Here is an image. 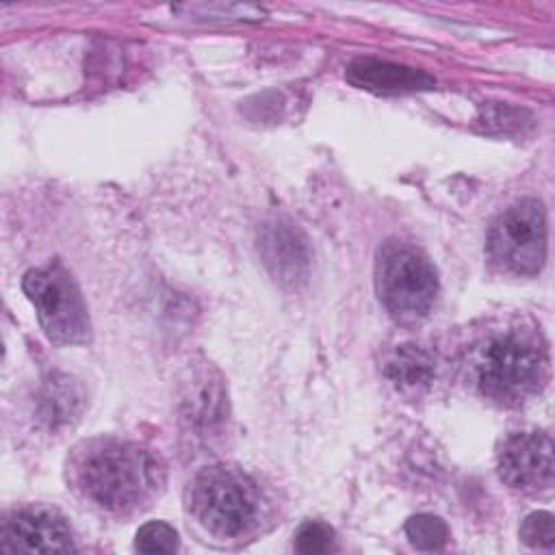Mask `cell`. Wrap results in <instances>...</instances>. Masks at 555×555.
<instances>
[{"mask_svg":"<svg viewBox=\"0 0 555 555\" xmlns=\"http://www.w3.org/2000/svg\"><path fill=\"white\" fill-rule=\"evenodd\" d=\"M520 538L529 546L551 548L555 544V518L548 512H533L520 525Z\"/></svg>","mask_w":555,"mask_h":555,"instance_id":"obj_17","label":"cell"},{"mask_svg":"<svg viewBox=\"0 0 555 555\" xmlns=\"http://www.w3.org/2000/svg\"><path fill=\"white\" fill-rule=\"evenodd\" d=\"M375 288L395 319L412 323L429 314L438 295V275L416 247L388 243L377 256Z\"/></svg>","mask_w":555,"mask_h":555,"instance_id":"obj_4","label":"cell"},{"mask_svg":"<svg viewBox=\"0 0 555 555\" xmlns=\"http://www.w3.org/2000/svg\"><path fill=\"white\" fill-rule=\"evenodd\" d=\"M191 509L210 533L234 538L258 522L260 492L243 470L210 466L193 481Z\"/></svg>","mask_w":555,"mask_h":555,"instance_id":"obj_3","label":"cell"},{"mask_svg":"<svg viewBox=\"0 0 555 555\" xmlns=\"http://www.w3.org/2000/svg\"><path fill=\"white\" fill-rule=\"evenodd\" d=\"M260 245L264 262L271 267L275 278L291 284L304 280L308 271V247L297 228L291 223L269 225Z\"/></svg>","mask_w":555,"mask_h":555,"instance_id":"obj_11","label":"cell"},{"mask_svg":"<svg viewBox=\"0 0 555 555\" xmlns=\"http://www.w3.org/2000/svg\"><path fill=\"white\" fill-rule=\"evenodd\" d=\"M434 373V356L414 343L397 347L392 358L386 362V377L401 390H418L429 386Z\"/></svg>","mask_w":555,"mask_h":555,"instance_id":"obj_13","label":"cell"},{"mask_svg":"<svg viewBox=\"0 0 555 555\" xmlns=\"http://www.w3.org/2000/svg\"><path fill=\"white\" fill-rule=\"evenodd\" d=\"M546 373L544 347L518 332L488 338L473 356V375L481 395L507 405L535 395L544 386Z\"/></svg>","mask_w":555,"mask_h":555,"instance_id":"obj_2","label":"cell"},{"mask_svg":"<svg viewBox=\"0 0 555 555\" xmlns=\"http://www.w3.org/2000/svg\"><path fill=\"white\" fill-rule=\"evenodd\" d=\"M501 479L522 492L544 490L553 481V442L542 431L509 436L499 453Z\"/></svg>","mask_w":555,"mask_h":555,"instance_id":"obj_7","label":"cell"},{"mask_svg":"<svg viewBox=\"0 0 555 555\" xmlns=\"http://www.w3.org/2000/svg\"><path fill=\"white\" fill-rule=\"evenodd\" d=\"M405 533L418 551H440L449 540L444 520L434 514H416L405 522Z\"/></svg>","mask_w":555,"mask_h":555,"instance_id":"obj_14","label":"cell"},{"mask_svg":"<svg viewBox=\"0 0 555 555\" xmlns=\"http://www.w3.org/2000/svg\"><path fill=\"white\" fill-rule=\"evenodd\" d=\"M334 548V531L325 522L308 520L295 533V551L304 555H319Z\"/></svg>","mask_w":555,"mask_h":555,"instance_id":"obj_16","label":"cell"},{"mask_svg":"<svg viewBox=\"0 0 555 555\" xmlns=\"http://www.w3.org/2000/svg\"><path fill=\"white\" fill-rule=\"evenodd\" d=\"M522 115L525 111L505 106V104H490L481 108V117L479 121H483L486 128L490 130H512V128H520L522 126Z\"/></svg>","mask_w":555,"mask_h":555,"instance_id":"obj_18","label":"cell"},{"mask_svg":"<svg viewBox=\"0 0 555 555\" xmlns=\"http://www.w3.org/2000/svg\"><path fill=\"white\" fill-rule=\"evenodd\" d=\"M85 403V392L67 375H52L43 382L39 392V416L48 423V427L56 429L61 425L78 418Z\"/></svg>","mask_w":555,"mask_h":555,"instance_id":"obj_12","label":"cell"},{"mask_svg":"<svg viewBox=\"0 0 555 555\" xmlns=\"http://www.w3.org/2000/svg\"><path fill=\"white\" fill-rule=\"evenodd\" d=\"M74 481L98 507L126 514L150 503L165 481L158 457L121 440H95L74 457Z\"/></svg>","mask_w":555,"mask_h":555,"instance_id":"obj_1","label":"cell"},{"mask_svg":"<svg viewBox=\"0 0 555 555\" xmlns=\"http://www.w3.org/2000/svg\"><path fill=\"white\" fill-rule=\"evenodd\" d=\"M347 80L360 89L369 91H418L434 87V78L423 69H414L408 65L379 61V59H356L349 63L345 72Z\"/></svg>","mask_w":555,"mask_h":555,"instance_id":"obj_10","label":"cell"},{"mask_svg":"<svg viewBox=\"0 0 555 555\" xmlns=\"http://www.w3.org/2000/svg\"><path fill=\"white\" fill-rule=\"evenodd\" d=\"M490 260L503 271L533 275L546 258V215L538 199H520L503 210L486 238Z\"/></svg>","mask_w":555,"mask_h":555,"instance_id":"obj_6","label":"cell"},{"mask_svg":"<svg viewBox=\"0 0 555 555\" xmlns=\"http://www.w3.org/2000/svg\"><path fill=\"white\" fill-rule=\"evenodd\" d=\"M182 418L202 436L212 434L228 418V392L221 375L210 366H191L180 392Z\"/></svg>","mask_w":555,"mask_h":555,"instance_id":"obj_9","label":"cell"},{"mask_svg":"<svg viewBox=\"0 0 555 555\" xmlns=\"http://www.w3.org/2000/svg\"><path fill=\"white\" fill-rule=\"evenodd\" d=\"M22 288L37 310L46 336L56 345H78L89 340V314L80 288L63 262L26 271Z\"/></svg>","mask_w":555,"mask_h":555,"instance_id":"obj_5","label":"cell"},{"mask_svg":"<svg viewBox=\"0 0 555 555\" xmlns=\"http://www.w3.org/2000/svg\"><path fill=\"white\" fill-rule=\"evenodd\" d=\"M0 542L4 551L13 553H67L76 548L65 518L46 507H24L9 514Z\"/></svg>","mask_w":555,"mask_h":555,"instance_id":"obj_8","label":"cell"},{"mask_svg":"<svg viewBox=\"0 0 555 555\" xmlns=\"http://www.w3.org/2000/svg\"><path fill=\"white\" fill-rule=\"evenodd\" d=\"M134 546L141 553H173L178 548V533L167 522H147L137 531Z\"/></svg>","mask_w":555,"mask_h":555,"instance_id":"obj_15","label":"cell"}]
</instances>
